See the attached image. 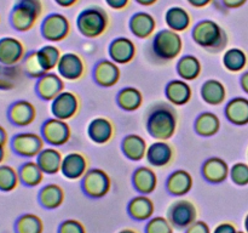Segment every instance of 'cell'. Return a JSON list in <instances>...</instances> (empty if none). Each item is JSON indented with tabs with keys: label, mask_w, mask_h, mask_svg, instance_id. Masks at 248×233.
<instances>
[{
	"label": "cell",
	"mask_w": 248,
	"mask_h": 233,
	"mask_svg": "<svg viewBox=\"0 0 248 233\" xmlns=\"http://www.w3.org/2000/svg\"><path fill=\"white\" fill-rule=\"evenodd\" d=\"M145 126L154 140L169 141L174 136L178 126V114L171 103L154 104L147 114Z\"/></svg>",
	"instance_id": "1"
},
{
	"label": "cell",
	"mask_w": 248,
	"mask_h": 233,
	"mask_svg": "<svg viewBox=\"0 0 248 233\" xmlns=\"http://www.w3.org/2000/svg\"><path fill=\"white\" fill-rule=\"evenodd\" d=\"M191 36L195 44L211 52L223 50L228 44L225 31L212 19L199 21L191 29Z\"/></svg>",
	"instance_id": "2"
},
{
	"label": "cell",
	"mask_w": 248,
	"mask_h": 233,
	"mask_svg": "<svg viewBox=\"0 0 248 233\" xmlns=\"http://www.w3.org/2000/svg\"><path fill=\"white\" fill-rule=\"evenodd\" d=\"M43 11L41 0H16L10 11V26L19 33L29 32L39 21Z\"/></svg>",
	"instance_id": "3"
},
{
	"label": "cell",
	"mask_w": 248,
	"mask_h": 233,
	"mask_svg": "<svg viewBox=\"0 0 248 233\" xmlns=\"http://www.w3.org/2000/svg\"><path fill=\"white\" fill-rule=\"evenodd\" d=\"M184 43L181 33L166 28L156 32L152 40V52L156 60L170 62L181 56Z\"/></svg>",
	"instance_id": "4"
},
{
	"label": "cell",
	"mask_w": 248,
	"mask_h": 233,
	"mask_svg": "<svg viewBox=\"0 0 248 233\" xmlns=\"http://www.w3.org/2000/svg\"><path fill=\"white\" fill-rule=\"evenodd\" d=\"M78 31L87 39H96L103 35L109 27V16L99 6H90L82 10L77 18Z\"/></svg>",
	"instance_id": "5"
},
{
	"label": "cell",
	"mask_w": 248,
	"mask_h": 233,
	"mask_svg": "<svg viewBox=\"0 0 248 233\" xmlns=\"http://www.w3.org/2000/svg\"><path fill=\"white\" fill-rule=\"evenodd\" d=\"M111 188V180L108 172L99 167L87 170L81 179V189L87 197L99 199L106 197Z\"/></svg>",
	"instance_id": "6"
},
{
	"label": "cell",
	"mask_w": 248,
	"mask_h": 233,
	"mask_svg": "<svg viewBox=\"0 0 248 233\" xmlns=\"http://www.w3.org/2000/svg\"><path fill=\"white\" fill-rule=\"evenodd\" d=\"M43 136L35 133H18L10 140V148L16 155L22 158H36L45 148Z\"/></svg>",
	"instance_id": "7"
},
{
	"label": "cell",
	"mask_w": 248,
	"mask_h": 233,
	"mask_svg": "<svg viewBox=\"0 0 248 233\" xmlns=\"http://www.w3.org/2000/svg\"><path fill=\"white\" fill-rule=\"evenodd\" d=\"M70 22L65 15L53 12L43 19L40 33L45 40L51 43H60L68 38L70 34Z\"/></svg>",
	"instance_id": "8"
},
{
	"label": "cell",
	"mask_w": 248,
	"mask_h": 233,
	"mask_svg": "<svg viewBox=\"0 0 248 233\" xmlns=\"http://www.w3.org/2000/svg\"><path fill=\"white\" fill-rule=\"evenodd\" d=\"M41 136L47 145L60 147L68 143L72 138V129L68 121L58 118H48L41 125Z\"/></svg>",
	"instance_id": "9"
},
{
	"label": "cell",
	"mask_w": 248,
	"mask_h": 233,
	"mask_svg": "<svg viewBox=\"0 0 248 233\" xmlns=\"http://www.w3.org/2000/svg\"><path fill=\"white\" fill-rule=\"evenodd\" d=\"M167 218L174 228L186 230L198 220V209L193 201L179 199L172 203L167 210Z\"/></svg>",
	"instance_id": "10"
},
{
	"label": "cell",
	"mask_w": 248,
	"mask_h": 233,
	"mask_svg": "<svg viewBox=\"0 0 248 233\" xmlns=\"http://www.w3.org/2000/svg\"><path fill=\"white\" fill-rule=\"evenodd\" d=\"M80 109V100L75 92L64 90L61 92L55 100L51 101V113L55 118L62 119V120H70Z\"/></svg>",
	"instance_id": "11"
},
{
	"label": "cell",
	"mask_w": 248,
	"mask_h": 233,
	"mask_svg": "<svg viewBox=\"0 0 248 233\" xmlns=\"http://www.w3.org/2000/svg\"><path fill=\"white\" fill-rule=\"evenodd\" d=\"M56 69L67 82H77L86 74V63L79 53L67 52L62 55Z\"/></svg>",
	"instance_id": "12"
},
{
	"label": "cell",
	"mask_w": 248,
	"mask_h": 233,
	"mask_svg": "<svg viewBox=\"0 0 248 233\" xmlns=\"http://www.w3.org/2000/svg\"><path fill=\"white\" fill-rule=\"evenodd\" d=\"M27 55L26 46L15 36L0 38V66H17Z\"/></svg>",
	"instance_id": "13"
},
{
	"label": "cell",
	"mask_w": 248,
	"mask_h": 233,
	"mask_svg": "<svg viewBox=\"0 0 248 233\" xmlns=\"http://www.w3.org/2000/svg\"><path fill=\"white\" fill-rule=\"evenodd\" d=\"M64 79L58 73L48 72L36 79L35 92L44 101H52L64 91Z\"/></svg>",
	"instance_id": "14"
},
{
	"label": "cell",
	"mask_w": 248,
	"mask_h": 233,
	"mask_svg": "<svg viewBox=\"0 0 248 233\" xmlns=\"http://www.w3.org/2000/svg\"><path fill=\"white\" fill-rule=\"evenodd\" d=\"M36 118V108L27 100H18L10 104L7 109V119L17 128H24L33 124Z\"/></svg>",
	"instance_id": "15"
},
{
	"label": "cell",
	"mask_w": 248,
	"mask_h": 233,
	"mask_svg": "<svg viewBox=\"0 0 248 233\" xmlns=\"http://www.w3.org/2000/svg\"><path fill=\"white\" fill-rule=\"evenodd\" d=\"M109 57L118 65H127L135 60L137 55V46L126 36H119L110 43L108 49Z\"/></svg>",
	"instance_id": "16"
},
{
	"label": "cell",
	"mask_w": 248,
	"mask_h": 233,
	"mask_svg": "<svg viewBox=\"0 0 248 233\" xmlns=\"http://www.w3.org/2000/svg\"><path fill=\"white\" fill-rule=\"evenodd\" d=\"M89 170V160L80 152H70L63 157L61 172L68 180H80Z\"/></svg>",
	"instance_id": "17"
},
{
	"label": "cell",
	"mask_w": 248,
	"mask_h": 233,
	"mask_svg": "<svg viewBox=\"0 0 248 233\" xmlns=\"http://www.w3.org/2000/svg\"><path fill=\"white\" fill-rule=\"evenodd\" d=\"M121 78L118 63L111 60H101L93 68V80L101 87H113Z\"/></svg>",
	"instance_id": "18"
},
{
	"label": "cell",
	"mask_w": 248,
	"mask_h": 233,
	"mask_svg": "<svg viewBox=\"0 0 248 233\" xmlns=\"http://www.w3.org/2000/svg\"><path fill=\"white\" fill-rule=\"evenodd\" d=\"M201 174L207 182L218 184L224 182L229 177L230 167L224 159L219 157H211L203 162Z\"/></svg>",
	"instance_id": "19"
},
{
	"label": "cell",
	"mask_w": 248,
	"mask_h": 233,
	"mask_svg": "<svg viewBox=\"0 0 248 233\" xmlns=\"http://www.w3.org/2000/svg\"><path fill=\"white\" fill-rule=\"evenodd\" d=\"M128 28L137 39H149L155 33L156 19L149 12H136L131 16Z\"/></svg>",
	"instance_id": "20"
},
{
	"label": "cell",
	"mask_w": 248,
	"mask_h": 233,
	"mask_svg": "<svg viewBox=\"0 0 248 233\" xmlns=\"http://www.w3.org/2000/svg\"><path fill=\"white\" fill-rule=\"evenodd\" d=\"M174 158V150L167 141H155L148 146L145 159L152 166L162 167L172 163Z\"/></svg>",
	"instance_id": "21"
},
{
	"label": "cell",
	"mask_w": 248,
	"mask_h": 233,
	"mask_svg": "<svg viewBox=\"0 0 248 233\" xmlns=\"http://www.w3.org/2000/svg\"><path fill=\"white\" fill-rule=\"evenodd\" d=\"M115 133L114 124L106 116H97L92 119L87 128V135L90 140L96 145H106Z\"/></svg>",
	"instance_id": "22"
},
{
	"label": "cell",
	"mask_w": 248,
	"mask_h": 233,
	"mask_svg": "<svg viewBox=\"0 0 248 233\" xmlns=\"http://www.w3.org/2000/svg\"><path fill=\"white\" fill-rule=\"evenodd\" d=\"M194 180L189 171L184 169L174 170L166 180V189L171 196L183 197L193 189Z\"/></svg>",
	"instance_id": "23"
},
{
	"label": "cell",
	"mask_w": 248,
	"mask_h": 233,
	"mask_svg": "<svg viewBox=\"0 0 248 233\" xmlns=\"http://www.w3.org/2000/svg\"><path fill=\"white\" fill-rule=\"evenodd\" d=\"M165 96L172 106H184L193 97V89L183 79H173L165 87Z\"/></svg>",
	"instance_id": "24"
},
{
	"label": "cell",
	"mask_w": 248,
	"mask_h": 233,
	"mask_svg": "<svg viewBox=\"0 0 248 233\" xmlns=\"http://www.w3.org/2000/svg\"><path fill=\"white\" fill-rule=\"evenodd\" d=\"M155 204L147 194L136 196L128 201L127 214L136 221H148L154 216Z\"/></svg>",
	"instance_id": "25"
},
{
	"label": "cell",
	"mask_w": 248,
	"mask_h": 233,
	"mask_svg": "<svg viewBox=\"0 0 248 233\" xmlns=\"http://www.w3.org/2000/svg\"><path fill=\"white\" fill-rule=\"evenodd\" d=\"M132 184L140 194H152L157 187V175L150 166H140L133 171Z\"/></svg>",
	"instance_id": "26"
},
{
	"label": "cell",
	"mask_w": 248,
	"mask_h": 233,
	"mask_svg": "<svg viewBox=\"0 0 248 233\" xmlns=\"http://www.w3.org/2000/svg\"><path fill=\"white\" fill-rule=\"evenodd\" d=\"M121 150L127 159L140 162L147 155L148 143L145 138L138 133H130L121 141Z\"/></svg>",
	"instance_id": "27"
},
{
	"label": "cell",
	"mask_w": 248,
	"mask_h": 233,
	"mask_svg": "<svg viewBox=\"0 0 248 233\" xmlns=\"http://www.w3.org/2000/svg\"><path fill=\"white\" fill-rule=\"evenodd\" d=\"M63 157L64 155L57 147H45L36 157V163L45 175H56L61 172Z\"/></svg>",
	"instance_id": "28"
},
{
	"label": "cell",
	"mask_w": 248,
	"mask_h": 233,
	"mask_svg": "<svg viewBox=\"0 0 248 233\" xmlns=\"http://www.w3.org/2000/svg\"><path fill=\"white\" fill-rule=\"evenodd\" d=\"M64 189L57 183H47L39 191L38 201L43 208L47 210L57 209L64 203Z\"/></svg>",
	"instance_id": "29"
},
{
	"label": "cell",
	"mask_w": 248,
	"mask_h": 233,
	"mask_svg": "<svg viewBox=\"0 0 248 233\" xmlns=\"http://www.w3.org/2000/svg\"><path fill=\"white\" fill-rule=\"evenodd\" d=\"M225 118L232 124L242 126L248 124V100L245 97H234L224 108Z\"/></svg>",
	"instance_id": "30"
},
{
	"label": "cell",
	"mask_w": 248,
	"mask_h": 233,
	"mask_svg": "<svg viewBox=\"0 0 248 233\" xmlns=\"http://www.w3.org/2000/svg\"><path fill=\"white\" fill-rule=\"evenodd\" d=\"M201 99L210 106H220L227 99V89L222 82L208 79L202 84L200 90Z\"/></svg>",
	"instance_id": "31"
},
{
	"label": "cell",
	"mask_w": 248,
	"mask_h": 233,
	"mask_svg": "<svg viewBox=\"0 0 248 233\" xmlns=\"http://www.w3.org/2000/svg\"><path fill=\"white\" fill-rule=\"evenodd\" d=\"M165 22L167 28L182 33L190 28L191 16L184 7L171 6L165 12Z\"/></svg>",
	"instance_id": "32"
},
{
	"label": "cell",
	"mask_w": 248,
	"mask_h": 233,
	"mask_svg": "<svg viewBox=\"0 0 248 233\" xmlns=\"http://www.w3.org/2000/svg\"><path fill=\"white\" fill-rule=\"evenodd\" d=\"M194 129L202 137H212L217 135L220 129V119L213 112H202L199 114L194 123Z\"/></svg>",
	"instance_id": "33"
},
{
	"label": "cell",
	"mask_w": 248,
	"mask_h": 233,
	"mask_svg": "<svg viewBox=\"0 0 248 233\" xmlns=\"http://www.w3.org/2000/svg\"><path fill=\"white\" fill-rule=\"evenodd\" d=\"M177 74L186 82H193L201 75L202 65L194 55H184L177 62Z\"/></svg>",
	"instance_id": "34"
},
{
	"label": "cell",
	"mask_w": 248,
	"mask_h": 233,
	"mask_svg": "<svg viewBox=\"0 0 248 233\" xmlns=\"http://www.w3.org/2000/svg\"><path fill=\"white\" fill-rule=\"evenodd\" d=\"M18 176L21 184L26 187H36L43 182L45 172L41 170L36 160L24 162L18 169Z\"/></svg>",
	"instance_id": "35"
},
{
	"label": "cell",
	"mask_w": 248,
	"mask_h": 233,
	"mask_svg": "<svg viewBox=\"0 0 248 233\" xmlns=\"http://www.w3.org/2000/svg\"><path fill=\"white\" fill-rule=\"evenodd\" d=\"M116 103L126 112H135L143 104V95L137 87L126 86L119 91L116 96Z\"/></svg>",
	"instance_id": "36"
},
{
	"label": "cell",
	"mask_w": 248,
	"mask_h": 233,
	"mask_svg": "<svg viewBox=\"0 0 248 233\" xmlns=\"http://www.w3.org/2000/svg\"><path fill=\"white\" fill-rule=\"evenodd\" d=\"M14 231L15 233H43L44 222L35 214H22L15 221Z\"/></svg>",
	"instance_id": "37"
},
{
	"label": "cell",
	"mask_w": 248,
	"mask_h": 233,
	"mask_svg": "<svg viewBox=\"0 0 248 233\" xmlns=\"http://www.w3.org/2000/svg\"><path fill=\"white\" fill-rule=\"evenodd\" d=\"M223 66L232 73L241 72L247 66V55L239 48L228 49L223 55Z\"/></svg>",
	"instance_id": "38"
},
{
	"label": "cell",
	"mask_w": 248,
	"mask_h": 233,
	"mask_svg": "<svg viewBox=\"0 0 248 233\" xmlns=\"http://www.w3.org/2000/svg\"><path fill=\"white\" fill-rule=\"evenodd\" d=\"M22 69H23L24 74L27 77L31 78V79H39L46 74V69L44 68L43 63H41L40 58H39L38 51H31L27 52L24 56L23 61H22Z\"/></svg>",
	"instance_id": "39"
},
{
	"label": "cell",
	"mask_w": 248,
	"mask_h": 233,
	"mask_svg": "<svg viewBox=\"0 0 248 233\" xmlns=\"http://www.w3.org/2000/svg\"><path fill=\"white\" fill-rule=\"evenodd\" d=\"M18 170L15 169L11 165H0V192L9 193L15 191L19 186Z\"/></svg>",
	"instance_id": "40"
},
{
	"label": "cell",
	"mask_w": 248,
	"mask_h": 233,
	"mask_svg": "<svg viewBox=\"0 0 248 233\" xmlns=\"http://www.w3.org/2000/svg\"><path fill=\"white\" fill-rule=\"evenodd\" d=\"M38 55L46 72H52L53 69H56L61 57H62L60 48L52 45V44H47V45H44L43 48L39 49Z\"/></svg>",
	"instance_id": "41"
},
{
	"label": "cell",
	"mask_w": 248,
	"mask_h": 233,
	"mask_svg": "<svg viewBox=\"0 0 248 233\" xmlns=\"http://www.w3.org/2000/svg\"><path fill=\"white\" fill-rule=\"evenodd\" d=\"M23 69L17 66H0V90L9 91L16 87Z\"/></svg>",
	"instance_id": "42"
},
{
	"label": "cell",
	"mask_w": 248,
	"mask_h": 233,
	"mask_svg": "<svg viewBox=\"0 0 248 233\" xmlns=\"http://www.w3.org/2000/svg\"><path fill=\"white\" fill-rule=\"evenodd\" d=\"M174 227L170 220L164 216H153L147 221L144 233H173Z\"/></svg>",
	"instance_id": "43"
},
{
	"label": "cell",
	"mask_w": 248,
	"mask_h": 233,
	"mask_svg": "<svg viewBox=\"0 0 248 233\" xmlns=\"http://www.w3.org/2000/svg\"><path fill=\"white\" fill-rule=\"evenodd\" d=\"M230 179L237 186L248 184V165L245 163H236L230 167Z\"/></svg>",
	"instance_id": "44"
},
{
	"label": "cell",
	"mask_w": 248,
	"mask_h": 233,
	"mask_svg": "<svg viewBox=\"0 0 248 233\" xmlns=\"http://www.w3.org/2000/svg\"><path fill=\"white\" fill-rule=\"evenodd\" d=\"M57 233H87L84 223L75 218H68L61 222Z\"/></svg>",
	"instance_id": "45"
},
{
	"label": "cell",
	"mask_w": 248,
	"mask_h": 233,
	"mask_svg": "<svg viewBox=\"0 0 248 233\" xmlns=\"http://www.w3.org/2000/svg\"><path fill=\"white\" fill-rule=\"evenodd\" d=\"M184 233H211V228L206 221L196 220L195 222L186 228Z\"/></svg>",
	"instance_id": "46"
},
{
	"label": "cell",
	"mask_w": 248,
	"mask_h": 233,
	"mask_svg": "<svg viewBox=\"0 0 248 233\" xmlns=\"http://www.w3.org/2000/svg\"><path fill=\"white\" fill-rule=\"evenodd\" d=\"M212 233H237V230L234 223L220 222L216 226Z\"/></svg>",
	"instance_id": "47"
},
{
	"label": "cell",
	"mask_w": 248,
	"mask_h": 233,
	"mask_svg": "<svg viewBox=\"0 0 248 233\" xmlns=\"http://www.w3.org/2000/svg\"><path fill=\"white\" fill-rule=\"evenodd\" d=\"M131 0H106L107 5H108L110 9L116 10V11H120V10L126 9L130 4Z\"/></svg>",
	"instance_id": "48"
},
{
	"label": "cell",
	"mask_w": 248,
	"mask_h": 233,
	"mask_svg": "<svg viewBox=\"0 0 248 233\" xmlns=\"http://www.w3.org/2000/svg\"><path fill=\"white\" fill-rule=\"evenodd\" d=\"M227 9H239L247 2V0H220Z\"/></svg>",
	"instance_id": "49"
},
{
	"label": "cell",
	"mask_w": 248,
	"mask_h": 233,
	"mask_svg": "<svg viewBox=\"0 0 248 233\" xmlns=\"http://www.w3.org/2000/svg\"><path fill=\"white\" fill-rule=\"evenodd\" d=\"M189 2V5L195 9H202V7L208 6L213 0H186Z\"/></svg>",
	"instance_id": "50"
},
{
	"label": "cell",
	"mask_w": 248,
	"mask_h": 233,
	"mask_svg": "<svg viewBox=\"0 0 248 233\" xmlns=\"http://www.w3.org/2000/svg\"><path fill=\"white\" fill-rule=\"evenodd\" d=\"M7 142H9V133L4 126L0 125V145L6 146Z\"/></svg>",
	"instance_id": "51"
},
{
	"label": "cell",
	"mask_w": 248,
	"mask_h": 233,
	"mask_svg": "<svg viewBox=\"0 0 248 233\" xmlns=\"http://www.w3.org/2000/svg\"><path fill=\"white\" fill-rule=\"evenodd\" d=\"M79 0H55L56 4L61 7H72L74 6Z\"/></svg>",
	"instance_id": "52"
},
{
	"label": "cell",
	"mask_w": 248,
	"mask_h": 233,
	"mask_svg": "<svg viewBox=\"0 0 248 233\" xmlns=\"http://www.w3.org/2000/svg\"><path fill=\"white\" fill-rule=\"evenodd\" d=\"M240 84H241V87L244 89V91L248 94V72L242 74L241 79H240Z\"/></svg>",
	"instance_id": "53"
},
{
	"label": "cell",
	"mask_w": 248,
	"mask_h": 233,
	"mask_svg": "<svg viewBox=\"0 0 248 233\" xmlns=\"http://www.w3.org/2000/svg\"><path fill=\"white\" fill-rule=\"evenodd\" d=\"M7 157V152H6V146L0 145V165L4 164L5 159Z\"/></svg>",
	"instance_id": "54"
},
{
	"label": "cell",
	"mask_w": 248,
	"mask_h": 233,
	"mask_svg": "<svg viewBox=\"0 0 248 233\" xmlns=\"http://www.w3.org/2000/svg\"><path fill=\"white\" fill-rule=\"evenodd\" d=\"M137 4L142 5V6H153L154 4H156L159 0H135Z\"/></svg>",
	"instance_id": "55"
},
{
	"label": "cell",
	"mask_w": 248,
	"mask_h": 233,
	"mask_svg": "<svg viewBox=\"0 0 248 233\" xmlns=\"http://www.w3.org/2000/svg\"><path fill=\"white\" fill-rule=\"evenodd\" d=\"M118 233H138V232L136 230H133V228H124V230L119 231Z\"/></svg>",
	"instance_id": "56"
},
{
	"label": "cell",
	"mask_w": 248,
	"mask_h": 233,
	"mask_svg": "<svg viewBox=\"0 0 248 233\" xmlns=\"http://www.w3.org/2000/svg\"><path fill=\"white\" fill-rule=\"evenodd\" d=\"M244 226H245V230H246V232L248 233V214L246 215V217H245V222H244Z\"/></svg>",
	"instance_id": "57"
},
{
	"label": "cell",
	"mask_w": 248,
	"mask_h": 233,
	"mask_svg": "<svg viewBox=\"0 0 248 233\" xmlns=\"http://www.w3.org/2000/svg\"><path fill=\"white\" fill-rule=\"evenodd\" d=\"M237 233H247V232H244V231H237Z\"/></svg>",
	"instance_id": "58"
},
{
	"label": "cell",
	"mask_w": 248,
	"mask_h": 233,
	"mask_svg": "<svg viewBox=\"0 0 248 233\" xmlns=\"http://www.w3.org/2000/svg\"><path fill=\"white\" fill-rule=\"evenodd\" d=\"M0 22H1V16H0Z\"/></svg>",
	"instance_id": "59"
}]
</instances>
